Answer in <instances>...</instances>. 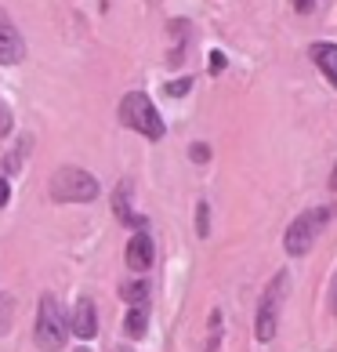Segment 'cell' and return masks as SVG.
Returning <instances> with one entry per match:
<instances>
[{
	"label": "cell",
	"instance_id": "6da1fadb",
	"mask_svg": "<svg viewBox=\"0 0 337 352\" xmlns=\"http://www.w3.org/2000/svg\"><path fill=\"white\" fill-rule=\"evenodd\" d=\"M33 338H36V345H40L44 352L66 349V342H69V316L62 312V305H58V298H55V294H44V298H40Z\"/></svg>",
	"mask_w": 337,
	"mask_h": 352
},
{
	"label": "cell",
	"instance_id": "7a4b0ae2",
	"mask_svg": "<svg viewBox=\"0 0 337 352\" xmlns=\"http://www.w3.org/2000/svg\"><path fill=\"white\" fill-rule=\"evenodd\" d=\"M120 124L131 127V131H138V135H146V138H152V142H160L163 131H167L163 116L156 113V106H152V98L141 95V91L124 95V102H120Z\"/></svg>",
	"mask_w": 337,
	"mask_h": 352
},
{
	"label": "cell",
	"instance_id": "3957f363",
	"mask_svg": "<svg viewBox=\"0 0 337 352\" xmlns=\"http://www.w3.org/2000/svg\"><path fill=\"white\" fill-rule=\"evenodd\" d=\"M98 197V178L84 167H58L51 175V200L58 204H91Z\"/></svg>",
	"mask_w": 337,
	"mask_h": 352
},
{
	"label": "cell",
	"instance_id": "277c9868",
	"mask_svg": "<svg viewBox=\"0 0 337 352\" xmlns=\"http://www.w3.org/2000/svg\"><path fill=\"white\" fill-rule=\"evenodd\" d=\"M330 221V207H312V211H301L290 226H287V236H283V247H287L290 258H301L312 251V243L319 240V232L327 229Z\"/></svg>",
	"mask_w": 337,
	"mask_h": 352
},
{
	"label": "cell",
	"instance_id": "5b68a950",
	"mask_svg": "<svg viewBox=\"0 0 337 352\" xmlns=\"http://www.w3.org/2000/svg\"><path fill=\"white\" fill-rule=\"evenodd\" d=\"M287 272H279L276 280L265 287L262 302H257V316H254V338L257 342H272L279 327V305H283V291H287Z\"/></svg>",
	"mask_w": 337,
	"mask_h": 352
},
{
	"label": "cell",
	"instance_id": "8992f818",
	"mask_svg": "<svg viewBox=\"0 0 337 352\" xmlns=\"http://www.w3.org/2000/svg\"><path fill=\"white\" fill-rule=\"evenodd\" d=\"M152 258H156L152 236H149V232H135V236L127 240V269L146 272V269H152Z\"/></svg>",
	"mask_w": 337,
	"mask_h": 352
},
{
	"label": "cell",
	"instance_id": "52a82bcc",
	"mask_svg": "<svg viewBox=\"0 0 337 352\" xmlns=\"http://www.w3.org/2000/svg\"><path fill=\"white\" fill-rule=\"evenodd\" d=\"M69 331L76 338H84V342L98 334V312H95V302H91V298H80V302H76L73 316H69Z\"/></svg>",
	"mask_w": 337,
	"mask_h": 352
},
{
	"label": "cell",
	"instance_id": "ba28073f",
	"mask_svg": "<svg viewBox=\"0 0 337 352\" xmlns=\"http://www.w3.org/2000/svg\"><path fill=\"white\" fill-rule=\"evenodd\" d=\"M25 58V44L11 25H0V66H19Z\"/></svg>",
	"mask_w": 337,
	"mask_h": 352
},
{
	"label": "cell",
	"instance_id": "9c48e42d",
	"mask_svg": "<svg viewBox=\"0 0 337 352\" xmlns=\"http://www.w3.org/2000/svg\"><path fill=\"white\" fill-rule=\"evenodd\" d=\"M312 62L330 80V87H337V44H312Z\"/></svg>",
	"mask_w": 337,
	"mask_h": 352
},
{
	"label": "cell",
	"instance_id": "30bf717a",
	"mask_svg": "<svg viewBox=\"0 0 337 352\" xmlns=\"http://www.w3.org/2000/svg\"><path fill=\"white\" fill-rule=\"evenodd\" d=\"M113 211L120 221H131V226H146V218H138L131 214V182H120V189H116V197H113Z\"/></svg>",
	"mask_w": 337,
	"mask_h": 352
},
{
	"label": "cell",
	"instance_id": "8fae6325",
	"mask_svg": "<svg viewBox=\"0 0 337 352\" xmlns=\"http://www.w3.org/2000/svg\"><path fill=\"white\" fill-rule=\"evenodd\" d=\"M146 323H149V309H146V305L127 309V320H124L127 338H141V334H146Z\"/></svg>",
	"mask_w": 337,
	"mask_h": 352
},
{
	"label": "cell",
	"instance_id": "7c38bea8",
	"mask_svg": "<svg viewBox=\"0 0 337 352\" xmlns=\"http://www.w3.org/2000/svg\"><path fill=\"white\" fill-rule=\"evenodd\" d=\"M124 302L127 305H146L149 302V283L146 280H135V283H124Z\"/></svg>",
	"mask_w": 337,
	"mask_h": 352
},
{
	"label": "cell",
	"instance_id": "4fadbf2b",
	"mask_svg": "<svg viewBox=\"0 0 337 352\" xmlns=\"http://www.w3.org/2000/svg\"><path fill=\"white\" fill-rule=\"evenodd\" d=\"M196 232H200V240L211 236V207H207V204L196 207Z\"/></svg>",
	"mask_w": 337,
	"mask_h": 352
},
{
	"label": "cell",
	"instance_id": "5bb4252c",
	"mask_svg": "<svg viewBox=\"0 0 337 352\" xmlns=\"http://www.w3.org/2000/svg\"><path fill=\"white\" fill-rule=\"evenodd\" d=\"M189 87H192V76H178V80H171V84L163 87V95H171V98H181V95H185Z\"/></svg>",
	"mask_w": 337,
	"mask_h": 352
},
{
	"label": "cell",
	"instance_id": "9a60e30c",
	"mask_svg": "<svg viewBox=\"0 0 337 352\" xmlns=\"http://www.w3.org/2000/svg\"><path fill=\"white\" fill-rule=\"evenodd\" d=\"M11 312H15V302H11L8 294H0V334L8 331V323H11Z\"/></svg>",
	"mask_w": 337,
	"mask_h": 352
},
{
	"label": "cell",
	"instance_id": "2e32d148",
	"mask_svg": "<svg viewBox=\"0 0 337 352\" xmlns=\"http://www.w3.org/2000/svg\"><path fill=\"white\" fill-rule=\"evenodd\" d=\"M11 124H15V116H11V109H8V102L0 98V138H4V135L11 131Z\"/></svg>",
	"mask_w": 337,
	"mask_h": 352
},
{
	"label": "cell",
	"instance_id": "e0dca14e",
	"mask_svg": "<svg viewBox=\"0 0 337 352\" xmlns=\"http://www.w3.org/2000/svg\"><path fill=\"white\" fill-rule=\"evenodd\" d=\"M189 156H192V160H196V164H207V160H211V149H207L203 142H196V146L189 149Z\"/></svg>",
	"mask_w": 337,
	"mask_h": 352
},
{
	"label": "cell",
	"instance_id": "ac0fdd59",
	"mask_svg": "<svg viewBox=\"0 0 337 352\" xmlns=\"http://www.w3.org/2000/svg\"><path fill=\"white\" fill-rule=\"evenodd\" d=\"M222 69H225V55H222V51H211V73L218 76Z\"/></svg>",
	"mask_w": 337,
	"mask_h": 352
},
{
	"label": "cell",
	"instance_id": "d6986e66",
	"mask_svg": "<svg viewBox=\"0 0 337 352\" xmlns=\"http://www.w3.org/2000/svg\"><path fill=\"white\" fill-rule=\"evenodd\" d=\"M11 200V182L8 178H0V207H4Z\"/></svg>",
	"mask_w": 337,
	"mask_h": 352
},
{
	"label": "cell",
	"instance_id": "ffe728a7",
	"mask_svg": "<svg viewBox=\"0 0 337 352\" xmlns=\"http://www.w3.org/2000/svg\"><path fill=\"white\" fill-rule=\"evenodd\" d=\"M330 312L337 316V272H334V280H330Z\"/></svg>",
	"mask_w": 337,
	"mask_h": 352
},
{
	"label": "cell",
	"instance_id": "44dd1931",
	"mask_svg": "<svg viewBox=\"0 0 337 352\" xmlns=\"http://www.w3.org/2000/svg\"><path fill=\"white\" fill-rule=\"evenodd\" d=\"M294 8H297V11H301V15H308V11H312V8H316V0H294Z\"/></svg>",
	"mask_w": 337,
	"mask_h": 352
},
{
	"label": "cell",
	"instance_id": "7402d4cb",
	"mask_svg": "<svg viewBox=\"0 0 337 352\" xmlns=\"http://www.w3.org/2000/svg\"><path fill=\"white\" fill-rule=\"evenodd\" d=\"M330 189L337 192V164H334V171H330Z\"/></svg>",
	"mask_w": 337,
	"mask_h": 352
},
{
	"label": "cell",
	"instance_id": "603a6c76",
	"mask_svg": "<svg viewBox=\"0 0 337 352\" xmlns=\"http://www.w3.org/2000/svg\"><path fill=\"white\" fill-rule=\"evenodd\" d=\"M76 352H84V349H76Z\"/></svg>",
	"mask_w": 337,
	"mask_h": 352
}]
</instances>
